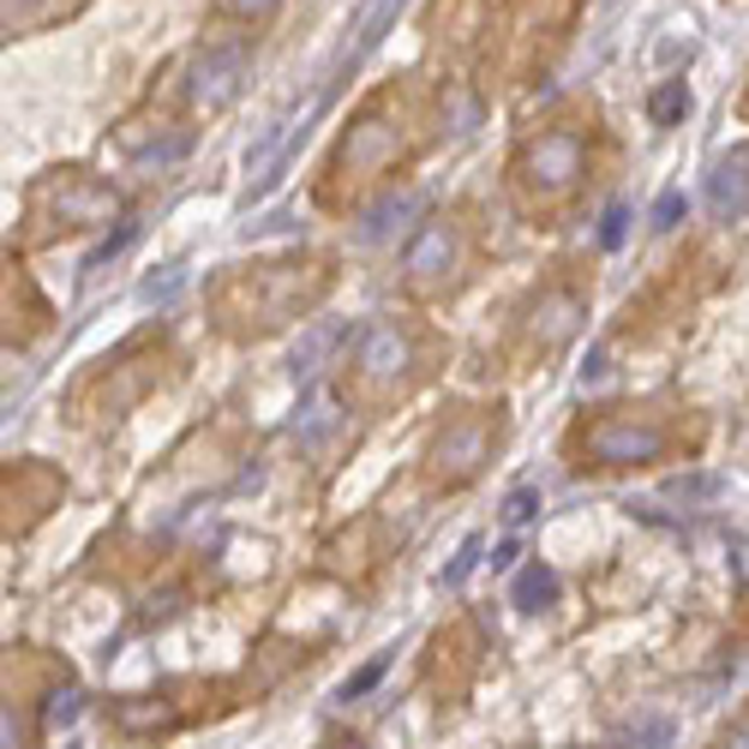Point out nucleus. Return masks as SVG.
I'll return each instance as SVG.
<instances>
[{"mask_svg":"<svg viewBox=\"0 0 749 749\" xmlns=\"http://www.w3.org/2000/svg\"><path fill=\"white\" fill-rule=\"evenodd\" d=\"M671 443V431L659 420H647V414H606V420H594L581 431V450L594 456V462L606 468H630V462H659Z\"/></svg>","mask_w":749,"mask_h":749,"instance_id":"f257e3e1","label":"nucleus"},{"mask_svg":"<svg viewBox=\"0 0 749 749\" xmlns=\"http://www.w3.org/2000/svg\"><path fill=\"white\" fill-rule=\"evenodd\" d=\"M240 84H246V43L205 48V55L193 60V72H186V103L216 114V108H228L240 96Z\"/></svg>","mask_w":749,"mask_h":749,"instance_id":"f03ea898","label":"nucleus"},{"mask_svg":"<svg viewBox=\"0 0 749 749\" xmlns=\"http://www.w3.org/2000/svg\"><path fill=\"white\" fill-rule=\"evenodd\" d=\"M408 360H414V342H408V330H402V324L378 319V324L360 330V348H354L360 378H372V384H396V378L408 372Z\"/></svg>","mask_w":749,"mask_h":749,"instance_id":"7ed1b4c3","label":"nucleus"},{"mask_svg":"<svg viewBox=\"0 0 749 749\" xmlns=\"http://www.w3.org/2000/svg\"><path fill=\"white\" fill-rule=\"evenodd\" d=\"M492 431H498L492 420H456L438 443H431V468H438V474H474V468L486 462V450H492Z\"/></svg>","mask_w":749,"mask_h":749,"instance_id":"20e7f679","label":"nucleus"},{"mask_svg":"<svg viewBox=\"0 0 749 749\" xmlns=\"http://www.w3.org/2000/svg\"><path fill=\"white\" fill-rule=\"evenodd\" d=\"M522 174L534 186H569L581 174V138L576 132H545L540 145L522 157Z\"/></svg>","mask_w":749,"mask_h":749,"instance_id":"39448f33","label":"nucleus"},{"mask_svg":"<svg viewBox=\"0 0 749 749\" xmlns=\"http://www.w3.org/2000/svg\"><path fill=\"white\" fill-rule=\"evenodd\" d=\"M707 210L719 222H738L749 210V150H731V157H719L707 169Z\"/></svg>","mask_w":749,"mask_h":749,"instance_id":"423d86ee","label":"nucleus"},{"mask_svg":"<svg viewBox=\"0 0 749 749\" xmlns=\"http://www.w3.org/2000/svg\"><path fill=\"white\" fill-rule=\"evenodd\" d=\"M396 157V126L384 120V114H366L360 126H348V138H342L336 150V169H378V162Z\"/></svg>","mask_w":749,"mask_h":749,"instance_id":"0eeeda50","label":"nucleus"},{"mask_svg":"<svg viewBox=\"0 0 749 749\" xmlns=\"http://www.w3.org/2000/svg\"><path fill=\"white\" fill-rule=\"evenodd\" d=\"M456 264V228L450 222H426L420 234L408 240V252H402V270L408 276H443Z\"/></svg>","mask_w":749,"mask_h":749,"instance_id":"6e6552de","label":"nucleus"},{"mask_svg":"<svg viewBox=\"0 0 749 749\" xmlns=\"http://www.w3.org/2000/svg\"><path fill=\"white\" fill-rule=\"evenodd\" d=\"M420 210V193H396V198H378L372 210H366V222H360V240L366 246H378V240H390V234H402L408 228V216Z\"/></svg>","mask_w":749,"mask_h":749,"instance_id":"1a4fd4ad","label":"nucleus"},{"mask_svg":"<svg viewBox=\"0 0 749 749\" xmlns=\"http://www.w3.org/2000/svg\"><path fill=\"white\" fill-rule=\"evenodd\" d=\"M510 600L522 606V612H540V606H552L557 600V576H552V564H522L516 569V581H510Z\"/></svg>","mask_w":749,"mask_h":749,"instance_id":"9d476101","label":"nucleus"},{"mask_svg":"<svg viewBox=\"0 0 749 749\" xmlns=\"http://www.w3.org/2000/svg\"><path fill=\"white\" fill-rule=\"evenodd\" d=\"M108 210H114V193H103V186H67L60 193V216L67 222H103Z\"/></svg>","mask_w":749,"mask_h":749,"instance_id":"9b49d317","label":"nucleus"},{"mask_svg":"<svg viewBox=\"0 0 749 749\" xmlns=\"http://www.w3.org/2000/svg\"><path fill=\"white\" fill-rule=\"evenodd\" d=\"M647 114H654V126L683 120V114H690V84H683V79H666L654 96H647Z\"/></svg>","mask_w":749,"mask_h":749,"instance_id":"f8f14e48","label":"nucleus"},{"mask_svg":"<svg viewBox=\"0 0 749 749\" xmlns=\"http://www.w3.org/2000/svg\"><path fill=\"white\" fill-rule=\"evenodd\" d=\"M181 288H186V270H181V264H169V270H157V276L138 283V300H145V307H162V300H174Z\"/></svg>","mask_w":749,"mask_h":749,"instance_id":"ddd939ff","label":"nucleus"},{"mask_svg":"<svg viewBox=\"0 0 749 749\" xmlns=\"http://www.w3.org/2000/svg\"><path fill=\"white\" fill-rule=\"evenodd\" d=\"M336 336H342L336 324H319V330H312V336H307V342H300V348H295V372H300V378H307V372H319L324 348H330V342H336Z\"/></svg>","mask_w":749,"mask_h":749,"instance_id":"4468645a","label":"nucleus"},{"mask_svg":"<svg viewBox=\"0 0 749 749\" xmlns=\"http://www.w3.org/2000/svg\"><path fill=\"white\" fill-rule=\"evenodd\" d=\"M402 7H408V0H372V12H366V19H360V48H372L378 36L390 31V19H396Z\"/></svg>","mask_w":749,"mask_h":749,"instance_id":"2eb2a0df","label":"nucleus"},{"mask_svg":"<svg viewBox=\"0 0 749 749\" xmlns=\"http://www.w3.org/2000/svg\"><path fill=\"white\" fill-rule=\"evenodd\" d=\"M390 659H396V654H378V659H366V666L354 671L348 683H342V702H360V695H366V690H372V683L390 671Z\"/></svg>","mask_w":749,"mask_h":749,"instance_id":"dca6fc26","label":"nucleus"},{"mask_svg":"<svg viewBox=\"0 0 749 749\" xmlns=\"http://www.w3.org/2000/svg\"><path fill=\"white\" fill-rule=\"evenodd\" d=\"M569 330H576V300H569V295L545 300V342H564Z\"/></svg>","mask_w":749,"mask_h":749,"instance_id":"f3484780","label":"nucleus"},{"mask_svg":"<svg viewBox=\"0 0 749 749\" xmlns=\"http://www.w3.org/2000/svg\"><path fill=\"white\" fill-rule=\"evenodd\" d=\"M534 516H540V492L534 486H516L510 498H504V522H510V528L534 522Z\"/></svg>","mask_w":749,"mask_h":749,"instance_id":"a211bd4d","label":"nucleus"},{"mask_svg":"<svg viewBox=\"0 0 749 749\" xmlns=\"http://www.w3.org/2000/svg\"><path fill=\"white\" fill-rule=\"evenodd\" d=\"M474 564H480V540H462V552L450 557V569H443L438 581H443V588H462V581H468V569H474Z\"/></svg>","mask_w":749,"mask_h":749,"instance_id":"6ab92c4d","label":"nucleus"},{"mask_svg":"<svg viewBox=\"0 0 749 749\" xmlns=\"http://www.w3.org/2000/svg\"><path fill=\"white\" fill-rule=\"evenodd\" d=\"M79 702H84L79 690H60V695H48L43 719H48V726H72V719H79Z\"/></svg>","mask_w":749,"mask_h":749,"instance_id":"aec40b11","label":"nucleus"},{"mask_svg":"<svg viewBox=\"0 0 749 749\" xmlns=\"http://www.w3.org/2000/svg\"><path fill=\"white\" fill-rule=\"evenodd\" d=\"M132 234H138V222H120V228H114V234L103 240V246H96L91 258H84V270H103V264H108V258H114V252H120V246H126V240H132Z\"/></svg>","mask_w":749,"mask_h":749,"instance_id":"412c9836","label":"nucleus"},{"mask_svg":"<svg viewBox=\"0 0 749 749\" xmlns=\"http://www.w3.org/2000/svg\"><path fill=\"white\" fill-rule=\"evenodd\" d=\"M624 228H630V210L624 205H606V222H600V246H624Z\"/></svg>","mask_w":749,"mask_h":749,"instance_id":"4be33fe9","label":"nucleus"},{"mask_svg":"<svg viewBox=\"0 0 749 749\" xmlns=\"http://www.w3.org/2000/svg\"><path fill=\"white\" fill-rule=\"evenodd\" d=\"M714 492H719V480H714V474H695V480H671V498H683V504H690V498H714Z\"/></svg>","mask_w":749,"mask_h":749,"instance_id":"5701e85b","label":"nucleus"},{"mask_svg":"<svg viewBox=\"0 0 749 749\" xmlns=\"http://www.w3.org/2000/svg\"><path fill=\"white\" fill-rule=\"evenodd\" d=\"M678 216H683V193H659V205H654V228H659V234L678 228Z\"/></svg>","mask_w":749,"mask_h":749,"instance_id":"b1692460","label":"nucleus"},{"mask_svg":"<svg viewBox=\"0 0 749 749\" xmlns=\"http://www.w3.org/2000/svg\"><path fill=\"white\" fill-rule=\"evenodd\" d=\"M186 150H193V138H169V145H150V150H138V162H174V157H186Z\"/></svg>","mask_w":749,"mask_h":749,"instance_id":"393cba45","label":"nucleus"},{"mask_svg":"<svg viewBox=\"0 0 749 749\" xmlns=\"http://www.w3.org/2000/svg\"><path fill=\"white\" fill-rule=\"evenodd\" d=\"M642 744L647 749H671V719H654V726L642 731Z\"/></svg>","mask_w":749,"mask_h":749,"instance_id":"a878e982","label":"nucleus"},{"mask_svg":"<svg viewBox=\"0 0 749 749\" xmlns=\"http://www.w3.org/2000/svg\"><path fill=\"white\" fill-rule=\"evenodd\" d=\"M283 228H295V216H288V210H270L264 222H252V234H283Z\"/></svg>","mask_w":749,"mask_h":749,"instance_id":"bb28decb","label":"nucleus"},{"mask_svg":"<svg viewBox=\"0 0 749 749\" xmlns=\"http://www.w3.org/2000/svg\"><path fill=\"white\" fill-rule=\"evenodd\" d=\"M516 557H522V552H516V540H504V545H498V552H492V569H510V564H516Z\"/></svg>","mask_w":749,"mask_h":749,"instance_id":"cd10ccee","label":"nucleus"},{"mask_svg":"<svg viewBox=\"0 0 749 749\" xmlns=\"http://www.w3.org/2000/svg\"><path fill=\"white\" fill-rule=\"evenodd\" d=\"M600 372H606V354H588V366H581V384H594Z\"/></svg>","mask_w":749,"mask_h":749,"instance_id":"c85d7f7f","label":"nucleus"},{"mask_svg":"<svg viewBox=\"0 0 749 749\" xmlns=\"http://www.w3.org/2000/svg\"><path fill=\"white\" fill-rule=\"evenodd\" d=\"M252 7H270V0H234V12H252Z\"/></svg>","mask_w":749,"mask_h":749,"instance_id":"c756f323","label":"nucleus"},{"mask_svg":"<svg viewBox=\"0 0 749 749\" xmlns=\"http://www.w3.org/2000/svg\"><path fill=\"white\" fill-rule=\"evenodd\" d=\"M731 749H749V731H738V738H731Z\"/></svg>","mask_w":749,"mask_h":749,"instance_id":"7c9ffc66","label":"nucleus"}]
</instances>
